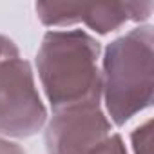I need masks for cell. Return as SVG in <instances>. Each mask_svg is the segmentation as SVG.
<instances>
[{
    "instance_id": "cell-1",
    "label": "cell",
    "mask_w": 154,
    "mask_h": 154,
    "mask_svg": "<svg viewBox=\"0 0 154 154\" xmlns=\"http://www.w3.org/2000/svg\"><path fill=\"white\" fill-rule=\"evenodd\" d=\"M100 42L84 29H51L36 51V72L53 111L102 103Z\"/></svg>"
},
{
    "instance_id": "cell-2",
    "label": "cell",
    "mask_w": 154,
    "mask_h": 154,
    "mask_svg": "<svg viewBox=\"0 0 154 154\" xmlns=\"http://www.w3.org/2000/svg\"><path fill=\"white\" fill-rule=\"evenodd\" d=\"M154 33L138 26L114 38L102 58V100L105 114L118 127L152 105L154 91Z\"/></svg>"
},
{
    "instance_id": "cell-3",
    "label": "cell",
    "mask_w": 154,
    "mask_h": 154,
    "mask_svg": "<svg viewBox=\"0 0 154 154\" xmlns=\"http://www.w3.org/2000/svg\"><path fill=\"white\" fill-rule=\"evenodd\" d=\"M47 123V107L38 93L27 60L17 56L0 63V134L29 138Z\"/></svg>"
},
{
    "instance_id": "cell-4",
    "label": "cell",
    "mask_w": 154,
    "mask_h": 154,
    "mask_svg": "<svg viewBox=\"0 0 154 154\" xmlns=\"http://www.w3.org/2000/svg\"><path fill=\"white\" fill-rule=\"evenodd\" d=\"M112 131L102 103H76L53 111L45 123L47 154H87Z\"/></svg>"
},
{
    "instance_id": "cell-5",
    "label": "cell",
    "mask_w": 154,
    "mask_h": 154,
    "mask_svg": "<svg viewBox=\"0 0 154 154\" xmlns=\"http://www.w3.org/2000/svg\"><path fill=\"white\" fill-rule=\"evenodd\" d=\"M38 20L45 27L72 29L76 24H82L84 4L76 2H38L35 4Z\"/></svg>"
},
{
    "instance_id": "cell-6",
    "label": "cell",
    "mask_w": 154,
    "mask_h": 154,
    "mask_svg": "<svg viewBox=\"0 0 154 154\" xmlns=\"http://www.w3.org/2000/svg\"><path fill=\"white\" fill-rule=\"evenodd\" d=\"M132 150L134 154H150V143H152V122L147 120L140 127H136L131 134Z\"/></svg>"
},
{
    "instance_id": "cell-7",
    "label": "cell",
    "mask_w": 154,
    "mask_h": 154,
    "mask_svg": "<svg viewBox=\"0 0 154 154\" xmlns=\"http://www.w3.org/2000/svg\"><path fill=\"white\" fill-rule=\"evenodd\" d=\"M87 154H129L120 134H109L98 145H94Z\"/></svg>"
},
{
    "instance_id": "cell-8",
    "label": "cell",
    "mask_w": 154,
    "mask_h": 154,
    "mask_svg": "<svg viewBox=\"0 0 154 154\" xmlns=\"http://www.w3.org/2000/svg\"><path fill=\"white\" fill-rule=\"evenodd\" d=\"M17 56H20V51H18L17 44L9 36L0 33V63H4L11 58H17Z\"/></svg>"
},
{
    "instance_id": "cell-9",
    "label": "cell",
    "mask_w": 154,
    "mask_h": 154,
    "mask_svg": "<svg viewBox=\"0 0 154 154\" xmlns=\"http://www.w3.org/2000/svg\"><path fill=\"white\" fill-rule=\"evenodd\" d=\"M0 154H27L17 141L0 136Z\"/></svg>"
}]
</instances>
